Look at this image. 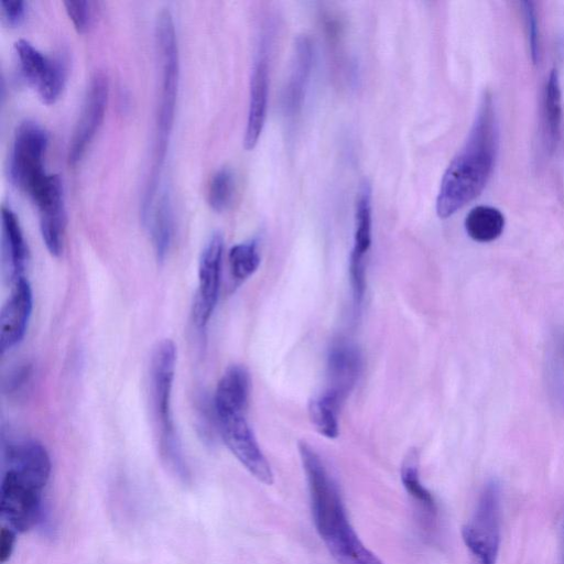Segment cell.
<instances>
[{"instance_id":"1","label":"cell","mask_w":564,"mask_h":564,"mask_svg":"<svg viewBox=\"0 0 564 564\" xmlns=\"http://www.w3.org/2000/svg\"><path fill=\"white\" fill-rule=\"evenodd\" d=\"M499 128L490 95L482 97L465 143L447 166L436 198L440 218H448L476 198L494 170Z\"/></svg>"},{"instance_id":"2","label":"cell","mask_w":564,"mask_h":564,"mask_svg":"<svg viewBox=\"0 0 564 564\" xmlns=\"http://www.w3.org/2000/svg\"><path fill=\"white\" fill-rule=\"evenodd\" d=\"M299 453L306 475L313 522L330 555L339 564H383L350 524L337 482L318 453L304 441L299 442Z\"/></svg>"},{"instance_id":"3","label":"cell","mask_w":564,"mask_h":564,"mask_svg":"<svg viewBox=\"0 0 564 564\" xmlns=\"http://www.w3.org/2000/svg\"><path fill=\"white\" fill-rule=\"evenodd\" d=\"M176 346L165 338L155 346L150 366V394L158 430L161 459L169 471L184 485L192 480L172 414Z\"/></svg>"},{"instance_id":"4","label":"cell","mask_w":564,"mask_h":564,"mask_svg":"<svg viewBox=\"0 0 564 564\" xmlns=\"http://www.w3.org/2000/svg\"><path fill=\"white\" fill-rule=\"evenodd\" d=\"M155 39L161 68L160 94L155 119V139L152 165L145 187L156 191L172 131L178 86V51L173 15L169 9L160 11Z\"/></svg>"},{"instance_id":"5","label":"cell","mask_w":564,"mask_h":564,"mask_svg":"<svg viewBox=\"0 0 564 564\" xmlns=\"http://www.w3.org/2000/svg\"><path fill=\"white\" fill-rule=\"evenodd\" d=\"M44 489L13 470L4 469L1 480V518L15 532L50 528Z\"/></svg>"},{"instance_id":"6","label":"cell","mask_w":564,"mask_h":564,"mask_svg":"<svg viewBox=\"0 0 564 564\" xmlns=\"http://www.w3.org/2000/svg\"><path fill=\"white\" fill-rule=\"evenodd\" d=\"M500 487L488 481L478 498L470 520L462 529V538L471 564H496L500 547Z\"/></svg>"},{"instance_id":"7","label":"cell","mask_w":564,"mask_h":564,"mask_svg":"<svg viewBox=\"0 0 564 564\" xmlns=\"http://www.w3.org/2000/svg\"><path fill=\"white\" fill-rule=\"evenodd\" d=\"M47 142V133L34 121L22 122L14 133L9 156V176L31 198L50 177L43 162Z\"/></svg>"},{"instance_id":"8","label":"cell","mask_w":564,"mask_h":564,"mask_svg":"<svg viewBox=\"0 0 564 564\" xmlns=\"http://www.w3.org/2000/svg\"><path fill=\"white\" fill-rule=\"evenodd\" d=\"M215 414L221 438L234 456L259 481L272 485L271 466L246 419L247 412Z\"/></svg>"},{"instance_id":"9","label":"cell","mask_w":564,"mask_h":564,"mask_svg":"<svg viewBox=\"0 0 564 564\" xmlns=\"http://www.w3.org/2000/svg\"><path fill=\"white\" fill-rule=\"evenodd\" d=\"M14 51L26 83L36 90L43 102H55L66 80L64 61L43 54L24 39L14 42Z\"/></svg>"},{"instance_id":"10","label":"cell","mask_w":564,"mask_h":564,"mask_svg":"<svg viewBox=\"0 0 564 564\" xmlns=\"http://www.w3.org/2000/svg\"><path fill=\"white\" fill-rule=\"evenodd\" d=\"M371 187L364 181L356 198L354 245L349 260V274L354 306L360 310L366 292V262L371 246Z\"/></svg>"},{"instance_id":"11","label":"cell","mask_w":564,"mask_h":564,"mask_svg":"<svg viewBox=\"0 0 564 564\" xmlns=\"http://www.w3.org/2000/svg\"><path fill=\"white\" fill-rule=\"evenodd\" d=\"M224 239L214 232L203 248L198 262V288L193 308L196 327L204 329L218 302Z\"/></svg>"},{"instance_id":"12","label":"cell","mask_w":564,"mask_h":564,"mask_svg":"<svg viewBox=\"0 0 564 564\" xmlns=\"http://www.w3.org/2000/svg\"><path fill=\"white\" fill-rule=\"evenodd\" d=\"M109 86L105 74L96 73L89 84L79 119L68 147V162L76 164L98 131L105 116Z\"/></svg>"},{"instance_id":"13","label":"cell","mask_w":564,"mask_h":564,"mask_svg":"<svg viewBox=\"0 0 564 564\" xmlns=\"http://www.w3.org/2000/svg\"><path fill=\"white\" fill-rule=\"evenodd\" d=\"M262 34L254 56L249 94L248 119L243 137L246 150H252L263 130L269 96V57L268 37Z\"/></svg>"},{"instance_id":"14","label":"cell","mask_w":564,"mask_h":564,"mask_svg":"<svg viewBox=\"0 0 564 564\" xmlns=\"http://www.w3.org/2000/svg\"><path fill=\"white\" fill-rule=\"evenodd\" d=\"M33 310V293L25 276L13 283V289L0 314L1 352L11 350L19 345L26 333Z\"/></svg>"},{"instance_id":"15","label":"cell","mask_w":564,"mask_h":564,"mask_svg":"<svg viewBox=\"0 0 564 564\" xmlns=\"http://www.w3.org/2000/svg\"><path fill=\"white\" fill-rule=\"evenodd\" d=\"M39 210L40 230L48 252L59 257L63 252L66 214L63 185L55 175L48 188L34 202Z\"/></svg>"},{"instance_id":"16","label":"cell","mask_w":564,"mask_h":564,"mask_svg":"<svg viewBox=\"0 0 564 564\" xmlns=\"http://www.w3.org/2000/svg\"><path fill=\"white\" fill-rule=\"evenodd\" d=\"M3 464L4 469H11L43 488L50 481L51 458L44 445L37 441L21 440L4 445Z\"/></svg>"},{"instance_id":"17","label":"cell","mask_w":564,"mask_h":564,"mask_svg":"<svg viewBox=\"0 0 564 564\" xmlns=\"http://www.w3.org/2000/svg\"><path fill=\"white\" fill-rule=\"evenodd\" d=\"M360 368L358 349L347 341L336 343L328 354L327 387L323 392L341 404L356 384Z\"/></svg>"},{"instance_id":"18","label":"cell","mask_w":564,"mask_h":564,"mask_svg":"<svg viewBox=\"0 0 564 564\" xmlns=\"http://www.w3.org/2000/svg\"><path fill=\"white\" fill-rule=\"evenodd\" d=\"M313 59L314 52L311 40L305 35L299 36L294 45L291 72L282 95V109L289 118L295 117L302 108Z\"/></svg>"},{"instance_id":"19","label":"cell","mask_w":564,"mask_h":564,"mask_svg":"<svg viewBox=\"0 0 564 564\" xmlns=\"http://www.w3.org/2000/svg\"><path fill=\"white\" fill-rule=\"evenodd\" d=\"M1 227L4 272L9 281L14 283L24 276L28 247L17 215L6 205L1 208Z\"/></svg>"},{"instance_id":"20","label":"cell","mask_w":564,"mask_h":564,"mask_svg":"<svg viewBox=\"0 0 564 564\" xmlns=\"http://www.w3.org/2000/svg\"><path fill=\"white\" fill-rule=\"evenodd\" d=\"M250 391L251 379L248 370L240 365L228 367L215 391V413L247 412Z\"/></svg>"},{"instance_id":"21","label":"cell","mask_w":564,"mask_h":564,"mask_svg":"<svg viewBox=\"0 0 564 564\" xmlns=\"http://www.w3.org/2000/svg\"><path fill=\"white\" fill-rule=\"evenodd\" d=\"M401 481L420 509L424 523L432 525L437 518V506L433 495L424 487L420 479L419 455L415 449H411L402 462Z\"/></svg>"},{"instance_id":"22","label":"cell","mask_w":564,"mask_h":564,"mask_svg":"<svg viewBox=\"0 0 564 564\" xmlns=\"http://www.w3.org/2000/svg\"><path fill=\"white\" fill-rule=\"evenodd\" d=\"M144 224L149 228L156 259L163 261L173 238V213L167 194H162Z\"/></svg>"},{"instance_id":"23","label":"cell","mask_w":564,"mask_h":564,"mask_svg":"<svg viewBox=\"0 0 564 564\" xmlns=\"http://www.w3.org/2000/svg\"><path fill=\"white\" fill-rule=\"evenodd\" d=\"M505 227L502 213L491 206H476L465 218L467 235L475 241L489 242L497 239Z\"/></svg>"},{"instance_id":"24","label":"cell","mask_w":564,"mask_h":564,"mask_svg":"<svg viewBox=\"0 0 564 564\" xmlns=\"http://www.w3.org/2000/svg\"><path fill=\"white\" fill-rule=\"evenodd\" d=\"M543 116L545 138L549 148L554 150L561 135L562 126V93L556 69H552L544 88Z\"/></svg>"},{"instance_id":"25","label":"cell","mask_w":564,"mask_h":564,"mask_svg":"<svg viewBox=\"0 0 564 564\" xmlns=\"http://www.w3.org/2000/svg\"><path fill=\"white\" fill-rule=\"evenodd\" d=\"M340 403L325 392L308 402V415L316 431L327 438L339 434L338 412Z\"/></svg>"},{"instance_id":"26","label":"cell","mask_w":564,"mask_h":564,"mask_svg":"<svg viewBox=\"0 0 564 564\" xmlns=\"http://www.w3.org/2000/svg\"><path fill=\"white\" fill-rule=\"evenodd\" d=\"M228 262L231 278L237 282H243L259 268L260 253L254 240L240 242L232 246L228 253Z\"/></svg>"},{"instance_id":"27","label":"cell","mask_w":564,"mask_h":564,"mask_svg":"<svg viewBox=\"0 0 564 564\" xmlns=\"http://www.w3.org/2000/svg\"><path fill=\"white\" fill-rule=\"evenodd\" d=\"M235 195V175L229 167L219 169L210 178L207 200L215 212L226 210Z\"/></svg>"},{"instance_id":"28","label":"cell","mask_w":564,"mask_h":564,"mask_svg":"<svg viewBox=\"0 0 564 564\" xmlns=\"http://www.w3.org/2000/svg\"><path fill=\"white\" fill-rule=\"evenodd\" d=\"M522 12L524 17L525 30L528 35V43L530 47L531 58L534 63L540 61L541 48H540V30L539 19L535 10L534 2L523 1L521 2Z\"/></svg>"},{"instance_id":"29","label":"cell","mask_w":564,"mask_h":564,"mask_svg":"<svg viewBox=\"0 0 564 564\" xmlns=\"http://www.w3.org/2000/svg\"><path fill=\"white\" fill-rule=\"evenodd\" d=\"M65 10L77 31H85L91 20V3L86 0H66Z\"/></svg>"},{"instance_id":"30","label":"cell","mask_w":564,"mask_h":564,"mask_svg":"<svg viewBox=\"0 0 564 564\" xmlns=\"http://www.w3.org/2000/svg\"><path fill=\"white\" fill-rule=\"evenodd\" d=\"M2 15L9 24H17L25 13V2L23 0H2L0 2Z\"/></svg>"},{"instance_id":"31","label":"cell","mask_w":564,"mask_h":564,"mask_svg":"<svg viewBox=\"0 0 564 564\" xmlns=\"http://www.w3.org/2000/svg\"><path fill=\"white\" fill-rule=\"evenodd\" d=\"M15 531L10 527H2L0 530V563H7L14 550Z\"/></svg>"},{"instance_id":"32","label":"cell","mask_w":564,"mask_h":564,"mask_svg":"<svg viewBox=\"0 0 564 564\" xmlns=\"http://www.w3.org/2000/svg\"><path fill=\"white\" fill-rule=\"evenodd\" d=\"M562 564H564V518L562 521Z\"/></svg>"}]
</instances>
